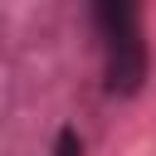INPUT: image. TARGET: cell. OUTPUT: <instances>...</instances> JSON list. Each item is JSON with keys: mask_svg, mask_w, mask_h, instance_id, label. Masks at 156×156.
Masks as SVG:
<instances>
[{"mask_svg": "<svg viewBox=\"0 0 156 156\" xmlns=\"http://www.w3.org/2000/svg\"><path fill=\"white\" fill-rule=\"evenodd\" d=\"M93 20L107 49V93L132 98L146 83V44H141L136 0H93Z\"/></svg>", "mask_w": 156, "mask_h": 156, "instance_id": "1", "label": "cell"}, {"mask_svg": "<svg viewBox=\"0 0 156 156\" xmlns=\"http://www.w3.org/2000/svg\"><path fill=\"white\" fill-rule=\"evenodd\" d=\"M54 156H83V136H78L73 127H63L58 141H54Z\"/></svg>", "mask_w": 156, "mask_h": 156, "instance_id": "2", "label": "cell"}]
</instances>
